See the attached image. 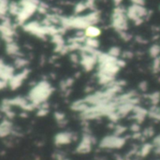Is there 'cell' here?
I'll use <instances>...</instances> for the list:
<instances>
[{"instance_id":"obj_1","label":"cell","mask_w":160,"mask_h":160,"mask_svg":"<svg viewBox=\"0 0 160 160\" xmlns=\"http://www.w3.org/2000/svg\"><path fill=\"white\" fill-rule=\"evenodd\" d=\"M52 91L53 88L48 81H40L30 89L27 98L37 108H38L42 103L47 101Z\"/></svg>"},{"instance_id":"obj_2","label":"cell","mask_w":160,"mask_h":160,"mask_svg":"<svg viewBox=\"0 0 160 160\" xmlns=\"http://www.w3.org/2000/svg\"><path fill=\"white\" fill-rule=\"evenodd\" d=\"M39 0H20V11L15 17L16 23L23 25L38 10Z\"/></svg>"},{"instance_id":"obj_3","label":"cell","mask_w":160,"mask_h":160,"mask_svg":"<svg viewBox=\"0 0 160 160\" xmlns=\"http://www.w3.org/2000/svg\"><path fill=\"white\" fill-rule=\"evenodd\" d=\"M112 25L115 29L124 32L128 28V15L124 8L117 7L112 14Z\"/></svg>"},{"instance_id":"obj_4","label":"cell","mask_w":160,"mask_h":160,"mask_svg":"<svg viewBox=\"0 0 160 160\" xmlns=\"http://www.w3.org/2000/svg\"><path fill=\"white\" fill-rule=\"evenodd\" d=\"M127 15L128 18L138 23L142 22L143 18L147 15V10L143 6L132 4L127 10Z\"/></svg>"},{"instance_id":"obj_5","label":"cell","mask_w":160,"mask_h":160,"mask_svg":"<svg viewBox=\"0 0 160 160\" xmlns=\"http://www.w3.org/2000/svg\"><path fill=\"white\" fill-rule=\"evenodd\" d=\"M29 73H30V70L25 68H22L20 72L14 74L8 82V87L11 90H17L23 83V82L27 79V77L29 76Z\"/></svg>"},{"instance_id":"obj_6","label":"cell","mask_w":160,"mask_h":160,"mask_svg":"<svg viewBox=\"0 0 160 160\" xmlns=\"http://www.w3.org/2000/svg\"><path fill=\"white\" fill-rule=\"evenodd\" d=\"M15 68L13 66L8 65L4 62L3 59H0V79L6 82H9V80L14 75Z\"/></svg>"},{"instance_id":"obj_7","label":"cell","mask_w":160,"mask_h":160,"mask_svg":"<svg viewBox=\"0 0 160 160\" xmlns=\"http://www.w3.org/2000/svg\"><path fill=\"white\" fill-rule=\"evenodd\" d=\"M74 140V136L69 132H61L58 133L54 138V142L56 145H65L70 143Z\"/></svg>"},{"instance_id":"obj_8","label":"cell","mask_w":160,"mask_h":160,"mask_svg":"<svg viewBox=\"0 0 160 160\" xmlns=\"http://www.w3.org/2000/svg\"><path fill=\"white\" fill-rule=\"evenodd\" d=\"M13 132L12 123L8 120H3L0 123V138H6Z\"/></svg>"},{"instance_id":"obj_9","label":"cell","mask_w":160,"mask_h":160,"mask_svg":"<svg viewBox=\"0 0 160 160\" xmlns=\"http://www.w3.org/2000/svg\"><path fill=\"white\" fill-rule=\"evenodd\" d=\"M6 52L10 55V56H20L21 52H20V47L18 46V44L13 40L11 42H8L6 43Z\"/></svg>"},{"instance_id":"obj_10","label":"cell","mask_w":160,"mask_h":160,"mask_svg":"<svg viewBox=\"0 0 160 160\" xmlns=\"http://www.w3.org/2000/svg\"><path fill=\"white\" fill-rule=\"evenodd\" d=\"M84 35H85V38H96L97 37L100 35V29L95 26L94 24H91L84 29Z\"/></svg>"},{"instance_id":"obj_11","label":"cell","mask_w":160,"mask_h":160,"mask_svg":"<svg viewBox=\"0 0 160 160\" xmlns=\"http://www.w3.org/2000/svg\"><path fill=\"white\" fill-rule=\"evenodd\" d=\"M27 65H28V60L25 59L24 57H22V55L16 56L14 59V62H13V67L15 68L22 69V68H25Z\"/></svg>"},{"instance_id":"obj_12","label":"cell","mask_w":160,"mask_h":160,"mask_svg":"<svg viewBox=\"0 0 160 160\" xmlns=\"http://www.w3.org/2000/svg\"><path fill=\"white\" fill-rule=\"evenodd\" d=\"M19 11H20V5H19V2H15V1L9 2L8 13H9L11 16L16 17V16L18 15Z\"/></svg>"},{"instance_id":"obj_13","label":"cell","mask_w":160,"mask_h":160,"mask_svg":"<svg viewBox=\"0 0 160 160\" xmlns=\"http://www.w3.org/2000/svg\"><path fill=\"white\" fill-rule=\"evenodd\" d=\"M8 0H0V19H4L8 15Z\"/></svg>"},{"instance_id":"obj_14","label":"cell","mask_w":160,"mask_h":160,"mask_svg":"<svg viewBox=\"0 0 160 160\" xmlns=\"http://www.w3.org/2000/svg\"><path fill=\"white\" fill-rule=\"evenodd\" d=\"M48 9H49V7H48V5L46 3L39 2V4L38 6V10L37 11L38 13H40V14H46L47 11H48Z\"/></svg>"},{"instance_id":"obj_15","label":"cell","mask_w":160,"mask_h":160,"mask_svg":"<svg viewBox=\"0 0 160 160\" xmlns=\"http://www.w3.org/2000/svg\"><path fill=\"white\" fill-rule=\"evenodd\" d=\"M86 8H87V5H86L85 2L78 3V4L75 6V13H81V12L84 11Z\"/></svg>"},{"instance_id":"obj_16","label":"cell","mask_w":160,"mask_h":160,"mask_svg":"<svg viewBox=\"0 0 160 160\" xmlns=\"http://www.w3.org/2000/svg\"><path fill=\"white\" fill-rule=\"evenodd\" d=\"M151 150H152V145H150V144H145L142 148V150H141V156L142 157H144V156H147L150 152H151Z\"/></svg>"},{"instance_id":"obj_17","label":"cell","mask_w":160,"mask_h":160,"mask_svg":"<svg viewBox=\"0 0 160 160\" xmlns=\"http://www.w3.org/2000/svg\"><path fill=\"white\" fill-rule=\"evenodd\" d=\"M7 86H8V82H6V81H4V80H1L0 79V90L6 88Z\"/></svg>"},{"instance_id":"obj_18","label":"cell","mask_w":160,"mask_h":160,"mask_svg":"<svg viewBox=\"0 0 160 160\" xmlns=\"http://www.w3.org/2000/svg\"><path fill=\"white\" fill-rule=\"evenodd\" d=\"M132 2V4H135V5H141V6H143L144 5V0H130Z\"/></svg>"},{"instance_id":"obj_19","label":"cell","mask_w":160,"mask_h":160,"mask_svg":"<svg viewBox=\"0 0 160 160\" xmlns=\"http://www.w3.org/2000/svg\"><path fill=\"white\" fill-rule=\"evenodd\" d=\"M113 1H114V4H115V5H120V3H121L123 0H113Z\"/></svg>"}]
</instances>
